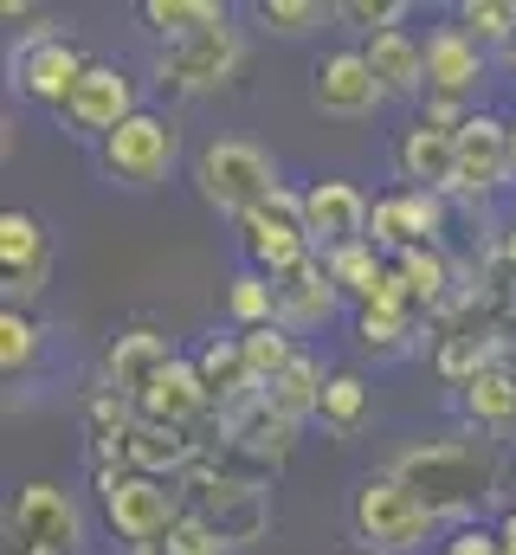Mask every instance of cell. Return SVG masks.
<instances>
[{
	"label": "cell",
	"instance_id": "6da1fadb",
	"mask_svg": "<svg viewBox=\"0 0 516 555\" xmlns=\"http://www.w3.org/2000/svg\"><path fill=\"white\" fill-rule=\"evenodd\" d=\"M382 472H394V478L446 524V517H465V511H478V504L498 498L504 459H498V446H485V439H426V446L394 452Z\"/></svg>",
	"mask_w": 516,
	"mask_h": 555
},
{
	"label": "cell",
	"instance_id": "7a4b0ae2",
	"mask_svg": "<svg viewBox=\"0 0 516 555\" xmlns=\"http://www.w3.org/2000/svg\"><path fill=\"white\" fill-rule=\"evenodd\" d=\"M194 188H201V201L214 207V214H227L233 227L265 207L284 181H278V162L246 137H214L201 155H194Z\"/></svg>",
	"mask_w": 516,
	"mask_h": 555
},
{
	"label": "cell",
	"instance_id": "3957f363",
	"mask_svg": "<svg viewBox=\"0 0 516 555\" xmlns=\"http://www.w3.org/2000/svg\"><path fill=\"white\" fill-rule=\"evenodd\" d=\"M349 530H356V543L369 555H413L439 530V517L394 472H369L356 485V498H349Z\"/></svg>",
	"mask_w": 516,
	"mask_h": 555
},
{
	"label": "cell",
	"instance_id": "277c9868",
	"mask_svg": "<svg viewBox=\"0 0 516 555\" xmlns=\"http://www.w3.org/2000/svg\"><path fill=\"white\" fill-rule=\"evenodd\" d=\"M98 504H104L111 537L129 543V550H155V543L188 517L181 498H175V485L142 478V472H124V465H98Z\"/></svg>",
	"mask_w": 516,
	"mask_h": 555
},
{
	"label": "cell",
	"instance_id": "5b68a950",
	"mask_svg": "<svg viewBox=\"0 0 516 555\" xmlns=\"http://www.w3.org/2000/svg\"><path fill=\"white\" fill-rule=\"evenodd\" d=\"M85 550V511L65 485L33 478L7 504V555H78Z\"/></svg>",
	"mask_w": 516,
	"mask_h": 555
},
{
	"label": "cell",
	"instance_id": "8992f818",
	"mask_svg": "<svg viewBox=\"0 0 516 555\" xmlns=\"http://www.w3.org/2000/svg\"><path fill=\"white\" fill-rule=\"evenodd\" d=\"M98 162L117 188H162L181 162V124L168 111H136L117 137L98 142Z\"/></svg>",
	"mask_w": 516,
	"mask_h": 555
},
{
	"label": "cell",
	"instance_id": "52a82bcc",
	"mask_svg": "<svg viewBox=\"0 0 516 555\" xmlns=\"http://www.w3.org/2000/svg\"><path fill=\"white\" fill-rule=\"evenodd\" d=\"M240 253H246V266L265 272V278H284V272H297L304 259H317V246H310V233H304V194L278 188L265 207H253V214L240 220Z\"/></svg>",
	"mask_w": 516,
	"mask_h": 555
},
{
	"label": "cell",
	"instance_id": "ba28073f",
	"mask_svg": "<svg viewBox=\"0 0 516 555\" xmlns=\"http://www.w3.org/2000/svg\"><path fill=\"white\" fill-rule=\"evenodd\" d=\"M240 59H246V46H240V26L227 20V26H207V33H194V39L162 46L155 78H162V91H175V98H207V91H220V85L240 72Z\"/></svg>",
	"mask_w": 516,
	"mask_h": 555
},
{
	"label": "cell",
	"instance_id": "9c48e42d",
	"mask_svg": "<svg viewBox=\"0 0 516 555\" xmlns=\"http://www.w3.org/2000/svg\"><path fill=\"white\" fill-rule=\"evenodd\" d=\"M136 111H142V104H136V78H129L124 65H111V59H91L59 117H65V130L104 142V137H117Z\"/></svg>",
	"mask_w": 516,
	"mask_h": 555
},
{
	"label": "cell",
	"instance_id": "30bf717a",
	"mask_svg": "<svg viewBox=\"0 0 516 555\" xmlns=\"http://www.w3.org/2000/svg\"><path fill=\"white\" fill-rule=\"evenodd\" d=\"M85 65H91V59H85L78 39L39 33V39H26V46L13 52V85H20V98H33V104H46V111H65V98L78 91Z\"/></svg>",
	"mask_w": 516,
	"mask_h": 555
},
{
	"label": "cell",
	"instance_id": "8fae6325",
	"mask_svg": "<svg viewBox=\"0 0 516 555\" xmlns=\"http://www.w3.org/2000/svg\"><path fill=\"white\" fill-rule=\"evenodd\" d=\"M485 72H491V52H485L459 20H439V26L426 33V98H439V104H472L478 85H485Z\"/></svg>",
	"mask_w": 516,
	"mask_h": 555
},
{
	"label": "cell",
	"instance_id": "7c38bea8",
	"mask_svg": "<svg viewBox=\"0 0 516 555\" xmlns=\"http://www.w3.org/2000/svg\"><path fill=\"white\" fill-rule=\"evenodd\" d=\"M310 104L323 111V117H375L387 104L382 78L369 72V59H362V46H343V52H323L317 59V72H310Z\"/></svg>",
	"mask_w": 516,
	"mask_h": 555
},
{
	"label": "cell",
	"instance_id": "4fadbf2b",
	"mask_svg": "<svg viewBox=\"0 0 516 555\" xmlns=\"http://www.w3.org/2000/svg\"><path fill=\"white\" fill-rule=\"evenodd\" d=\"M439 233H446V194H426V188H394L369 214V240L394 259L413 246H439Z\"/></svg>",
	"mask_w": 516,
	"mask_h": 555
},
{
	"label": "cell",
	"instance_id": "5bb4252c",
	"mask_svg": "<svg viewBox=\"0 0 516 555\" xmlns=\"http://www.w3.org/2000/svg\"><path fill=\"white\" fill-rule=\"evenodd\" d=\"M46 272H52V233L39 227V214L7 207L0 214V278H7V304L26 310L46 291Z\"/></svg>",
	"mask_w": 516,
	"mask_h": 555
},
{
	"label": "cell",
	"instance_id": "9a60e30c",
	"mask_svg": "<svg viewBox=\"0 0 516 555\" xmlns=\"http://www.w3.org/2000/svg\"><path fill=\"white\" fill-rule=\"evenodd\" d=\"M511 175H516L511 124H504V117H491V111H478V117L459 130V175H452V194L485 201V194H498Z\"/></svg>",
	"mask_w": 516,
	"mask_h": 555
},
{
	"label": "cell",
	"instance_id": "2e32d148",
	"mask_svg": "<svg viewBox=\"0 0 516 555\" xmlns=\"http://www.w3.org/2000/svg\"><path fill=\"white\" fill-rule=\"evenodd\" d=\"M369 214H375V201L356 181H310L304 188V233H310L317 253L369 240Z\"/></svg>",
	"mask_w": 516,
	"mask_h": 555
},
{
	"label": "cell",
	"instance_id": "e0dca14e",
	"mask_svg": "<svg viewBox=\"0 0 516 555\" xmlns=\"http://www.w3.org/2000/svg\"><path fill=\"white\" fill-rule=\"evenodd\" d=\"M175 369V343L162 336V330H149V323H136V330H124L117 343H111V356H104V388L117 395V401H142L162 375Z\"/></svg>",
	"mask_w": 516,
	"mask_h": 555
},
{
	"label": "cell",
	"instance_id": "ac0fdd59",
	"mask_svg": "<svg viewBox=\"0 0 516 555\" xmlns=\"http://www.w3.org/2000/svg\"><path fill=\"white\" fill-rule=\"evenodd\" d=\"M394 175H400V188L452 194V175H459V137H452V130H433L426 117L407 124V130L394 137Z\"/></svg>",
	"mask_w": 516,
	"mask_h": 555
},
{
	"label": "cell",
	"instance_id": "d6986e66",
	"mask_svg": "<svg viewBox=\"0 0 516 555\" xmlns=\"http://www.w3.org/2000/svg\"><path fill=\"white\" fill-rule=\"evenodd\" d=\"M194 369H201V382H207V401H214L227 420L246 414L253 401H265V388L253 382V362H246L240 330H233V336H207L201 356H194Z\"/></svg>",
	"mask_w": 516,
	"mask_h": 555
},
{
	"label": "cell",
	"instance_id": "ffe728a7",
	"mask_svg": "<svg viewBox=\"0 0 516 555\" xmlns=\"http://www.w3.org/2000/svg\"><path fill=\"white\" fill-rule=\"evenodd\" d=\"M117 465H124V472H142V478L175 485V478L194 465V439H188L181 426H155V420L136 414V426H129L124 446H117Z\"/></svg>",
	"mask_w": 516,
	"mask_h": 555
},
{
	"label": "cell",
	"instance_id": "44dd1931",
	"mask_svg": "<svg viewBox=\"0 0 516 555\" xmlns=\"http://www.w3.org/2000/svg\"><path fill=\"white\" fill-rule=\"evenodd\" d=\"M278 284V323L284 330H317V323H330L336 317V304H343V291H336V278L323 259H304L297 272L271 278Z\"/></svg>",
	"mask_w": 516,
	"mask_h": 555
},
{
	"label": "cell",
	"instance_id": "7402d4cb",
	"mask_svg": "<svg viewBox=\"0 0 516 555\" xmlns=\"http://www.w3.org/2000/svg\"><path fill=\"white\" fill-rule=\"evenodd\" d=\"M201 517L220 530V543H227V550H233V543H253L258 530L271 524L265 491L246 485V478H207V491H201Z\"/></svg>",
	"mask_w": 516,
	"mask_h": 555
},
{
	"label": "cell",
	"instance_id": "603a6c76",
	"mask_svg": "<svg viewBox=\"0 0 516 555\" xmlns=\"http://www.w3.org/2000/svg\"><path fill=\"white\" fill-rule=\"evenodd\" d=\"M362 59H369V72L382 78L387 98H420V91H426V46H420L407 26L362 39Z\"/></svg>",
	"mask_w": 516,
	"mask_h": 555
},
{
	"label": "cell",
	"instance_id": "cb8c5ba5",
	"mask_svg": "<svg viewBox=\"0 0 516 555\" xmlns=\"http://www.w3.org/2000/svg\"><path fill=\"white\" fill-rule=\"evenodd\" d=\"M207 408H214V401H207V382H201V369H194L188 356H175V369L136 401V414L142 420H155V426H181V433L207 414Z\"/></svg>",
	"mask_w": 516,
	"mask_h": 555
},
{
	"label": "cell",
	"instance_id": "d4e9b609",
	"mask_svg": "<svg viewBox=\"0 0 516 555\" xmlns=\"http://www.w3.org/2000/svg\"><path fill=\"white\" fill-rule=\"evenodd\" d=\"M465 408H472V420H485V426H511L516 420V356L504 343H498L491 362L465 382Z\"/></svg>",
	"mask_w": 516,
	"mask_h": 555
},
{
	"label": "cell",
	"instance_id": "484cf974",
	"mask_svg": "<svg viewBox=\"0 0 516 555\" xmlns=\"http://www.w3.org/2000/svg\"><path fill=\"white\" fill-rule=\"evenodd\" d=\"M323 266H330V278H336V291L343 297H356V304H375V291L387 284V259L375 240H356V246H336V253H317Z\"/></svg>",
	"mask_w": 516,
	"mask_h": 555
},
{
	"label": "cell",
	"instance_id": "4316f807",
	"mask_svg": "<svg viewBox=\"0 0 516 555\" xmlns=\"http://www.w3.org/2000/svg\"><path fill=\"white\" fill-rule=\"evenodd\" d=\"M136 20H142L149 33H162V46H175V39H194V33H207V26H227L233 13H227L220 0H142Z\"/></svg>",
	"mask_w": 516,
	"mask_h": 555
},
{
	"label": "cell",
	"instance_id": "83f0119b",
	"mask_svg": "<svg viewBox=\"0 0 516 555\" xmlns=\"http://www.w3.org/2000/svg\"><path fill=\"white\" fill-rule=\"evenodd\" d=\"M323 388H330V375H323V362L317 356H297L271 388H265V408H278L284 420H317L323 408Z\"/></svg>",
	"mask_w": 516,
	"mask_h": 555
},
{
	"label": "cell",
	"instance_id": "f1b7e54d",
	"mask_svg": "<svg viewBox=\"0 0 516 555\" xmlns=\"http://www.w3.org/2000/svg\"><path fill=\"white\" fill-rule=\"evenodd\" d=\"M227 317L240 323V330H265V323H278V284L265 272H233V284H227Z\"/></svg>",
	"mask_w": 516,
	"mask_h": 555
},
{
	"label": "cell",
	"instance_id": "f546056e",
	"mask_svg": "<svg viewBox=\"0 0 516 555\" xmlns=\"http://www.w3.org/2000/svg\"><path fill=\"white\" fill-rule=\"evenodd\" d=\"M240 343H246V362H253V382H258V388H271V382H278V375H284V369H291V362L304 356V349L291 343V330H284V323H265V330H240Z\"/></svg>",
	"mask_w": 516,
	"mask_h": 555
},
{
	"label": "cell",
	"instance_id": "4dcf8cb0",
	"mask_svg": "<svg viewBox=\"0 0 516 555\" xmlns=\"http://www.w3.org/2000/svg\"><path fill=\"white\" fill-rule=\"evenodd\" d=\"M317 420H323L330 433H356V426L369 420V382H362L356 369H336V375H330V388H323Z\"/></svg>",
	"mask_w": 516,
	"mask_h": 555
},
{
	"label": "cell",
	"instance_id": "1f68e13d",
	"mask_svg": "<svg viewBox=\"0 0 516 555\" xmlns=\"http://www.w3.org/2000/svg\"><path fill=\"white\" fill-rule=\"evenodd\" d=\"M227 426H233V439L246 452H271V459H284L291 452V433H297V420H284L278 408H265V401H253L246 414H233Z\"/></svg>",
	"mask_w": 516,
	"mask_h": 555
},
{
	"label": "cell",
	"instance_id": "d6a6232c",
	"mask_svg": "<svg viewBox=\"0 0 516 555\" xmlns=\"http://www.w3.org/2000/svg\"><path fill=\"white\" fill-rule=\"evenodd\" d=\"M394 272L407 278V291H413V304H420V310L446 304V284H452V266L439 259V246H413V253H400V259H394Z\"/></svg>",
	"mask_w": 516,
	"mask_h": 555
},
{
	"label": "cell",
	"instance_id": "836d02e7",
	"mask_svg": "<svg viewBox=\"0 0 516 555\" xmlns=\"http://www.w3.org/2000/svg\"><path fill=\"white\" fill-rule=\"evenodd\" d=\"M33 362H39V323H33V310L0 304V369H7V382L26 375Z\"/></svg>",
	"mask_w": 516,
	"mask_h": 555
},
{
	"label": "cell",
	"instance_id": "e575fe53",
	"mask_svg": "<svg viewBox=\"0 0 516 555\" xmlns=\"http://www.w3.org/2000/svg\"><path fill=\"white\" fill-rule=\"evenodd\" d=\"M253 20L265 26V33H278V39H304L310 26L336 20V7H323V0H258Z\"/></svg>",
	"mask_w": 516,
	"mask_h": 555
},
{
	"label": "cell",
	"instance_id": "d590c367",
	"mask_svg": "<svg viewBox=\"0 0 516 555\" xmlns=\"http://www.w3.org/2000/svg\"><path fill=\"white\" fill-rule=\"evenodd\" d=\"M452 20H459V26H465V33H472L485 52H491V46H511V33H516V0H465Z\"/></svg>",
	"mask_w": 516,
	"mask_h": 555
},
{
	"label": "cell",
	"instance_id": "8d00e7d4",
	"mask_svg": "<svg viewBox=\"0 0 516 555\" xmlns=\"http://www.w3.org/2000/svg\"><path fill=\"white\" fill-rule=\"evenodd\" d=\"M136 555H227V543H220V530H214L201 511H188V517L155 543V550H136Z\"/></svg>",
	"mask_w": 516,
	"mask_h": 555
},
{
	"label": "cell",
	"instance_id": "74e56055",
	"mask_svg": "<svg viewBox=\"0 0 516 555\" xmlns=\"http://www.w3.org/2000/svg\"><path fill=\"white\" fill-rule=\"evenodd\" d=\"M336 20L375 39V33H394L407 20V0H336Z\"/></svg>",
	"mask_w": 516,
	"mask_h": 555
},
{
	"label": "cell",
	"instance_id": "f35d334b",
	"mask_svg": "<svg viewBox=\"0 0 516 555\" xmlns=\"http://www.w3.org/2000/svg\"><path fill=\"white\" fill-rule=\"evenodd\" d=\"M439 555H504V543H498V530H485V524H459V530L439 543Z\"/></svg>",
	"mask_w": 516,
	"mask_h": 555
},
{
	"label": "cell",
	"instance_id": "ab89813d",
	"mask_svg": "<svg viewBox=\"0 0 516 555\" xmlns=\"http://www.w3.org/2000/svg\"><path fill=\"white\" fill-rule=\"evenodd\" d=\"M491 530H498V543H504V555H516V504L504 511V517H498V524H491Z\"/></svg>",
	"mask_w": 516,
	"mask_h": 555
},
{
	"label": "cell",
	"instance_id": "60d3db41",
	"mask_svg": "<svg viewBox=\"0 0 516 555\" xmlns=\"http://www.w3.org/2000/svg\"><path fill=\"white\" fill-rule=\"evenodd\" d=\"M511 162H516V117H511Z\"/></svg>",
	"mask_w": 516,
	"mask_h": 555
},
{
	"label": "cell",
	"instance_id": "b9f144b4",
	"mask_svg": "<svg viewBox=\"0 0 516 555\" xmlns=\"http://www.w3.org/2000/svg\"><path fill=\"white\" fill-rule=\"evenodd\" d=\"M349 555H369V550H349Z\"/></svg>",
	"mask_w": 516,
	"mask_h": 555
}]
</instances>
